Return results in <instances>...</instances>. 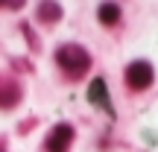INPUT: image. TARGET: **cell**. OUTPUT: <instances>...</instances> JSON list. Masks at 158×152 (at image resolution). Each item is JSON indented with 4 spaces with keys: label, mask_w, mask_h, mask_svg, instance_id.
Instances as JSON below:
<instances>
[{
    "label": "cell",
    "mask_w": 158,
    "mask_h": 152,
    "mask_svg": "<svg viewBox=\"0 0 158 152\" xmlns=\"http://www.w3.org/2000/svg\"><path fill=\"white\" fill-rule=\"evenodd\" d=\"M56 62H59V68L68 70L70 76H79V73L88 70L91 59H88V53H85L79 44H64V47L56 50Z\"/></svg>",
    "instance_id": "obj_1"
},
{
    "label": "cell",
    "mask_w": 158,
    "mask_h": 152,
    "mask_svg": "<svg viewBox=\"0 0 158 152\" xmlns=\"http://www.w3.org/2000/svg\"><path fill=\"white\" fill-rule=\"evenodd\" d=\"M152 79H155V70H152L149 62H132L129 68H126V82H129L135 91L152 85Z\"/></svg>",
    "instance_id": "obj_2"
},
{
    "label": "cell",
    "mask_w": 158,
    "mask_h": 152,
    "mask_svg": "<svg viewBox=\"0 0 158 152\" xmlns=\"http://www.w3.org/2000/svg\"><path fill=\"white\" fill-rule=\"evenodd\" d=\"M70 141H73V129H70L68 123H59L56 129L50 132V138H47V152H68Z\"/></svg>",
    "instance_id": "obj_3"
},
{
    "label": "cell",
    "mask_w": 158,
    "mask_h": 152,
    "mask_svg": "<svg viewBox=\"0 0 158 152\" xmlns=\"http://www.w3.org/2000/svg\"><path fill=\"white\" fill-rule=\"evenodd\" d=\"M88 100L111 111V105H108V88H106V79H91V85H88Z\"/></svg>",
    "instance_id": "obj_4"
},
{
    "label": "cell",
    "mask_w": 158,
    "mask_h": 152,
    "mask_svg": "<svg viewBox=\"0 0 158 152\" xmlns=\"http://www.w3.org/2000/svg\"><path fill=\"white\" fill-rule=\"evenodd\" d=\"M97 18H100V23H117L120 21V6L117 3H100V9H97Z\"/></svg>",
    "instance_id": "obj_5"
},
{
    "label": "cell",
    "mask_w": 158,
    "mask_h": 152,
    "mask_svg": "<svg viewBox=\"0 0 158 152\" xmlns=\"http://www.w3.org/2000/svg\"><path fill=\"white\" fill-rule=\"evenodd\" d=\"M41 18H47V21L59 18V6L56 3H44V6H41Z\"/></svg>",
    "instance_id": "obj_6"
},
{
    "label": "cell",
    "mask_w": 158,
    "mask_h": 152,
    "mask_svg": "<svg viewBox=\"0 0 158 152\" xmlns=\"http://www.w3.org/2000/svg\"><path fill=\"white\" fill-rule=\"evenodd\" d=\"M0 3H6V0H0Z\"/></svg>",
    "instance_id": "obj_7"
}]
</instances>
